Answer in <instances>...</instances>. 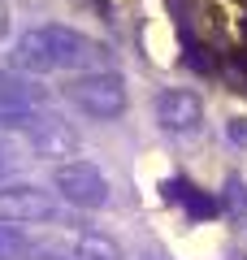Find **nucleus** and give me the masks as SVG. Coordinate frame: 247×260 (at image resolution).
Returning a JSON list of instances; mask_svg holds the SVG:
<instances>
[{"label":"nucleus","mask_w":247,"mask_h":260,"mask_svg":"<svg viewBox=\"0 0 247 260\" xmlns=\"http://www.w3.org/2000/svg\"><path fill=\"white\" fill-rule=\"evenodd\" d=\"M87 56H91L87 35H78V30L52 22V26H30V30H22V35L13 39L9 65H13V70H22V74H61V70L82 65Z\"/></svg>","instance_id":"1"},{"label":"nucleus","mask_w":247,"mask_h":260,"mask_svg":"<svg viewBox=\"0 0 247 260\" xmlns=\"http://www.w3.org/2000/svg\"><path fill=\"white\" fill-rule=\"evenodd\" d=\"M52 186L70 208H82V213L109 204V178L96 160H61L52 169Z\"/></svg>","instance_id":"2"},{"label":"nucleus","mask_w":247,"mask_h":260,"mask_svg":"<svg viewBox=\"0 0 247 260\" xmlns=\"http://www.w3.org/2000/svg\"><path fill=\"white\" fill-rule=\"evenodd\" d=\"M70 100L78 104L87 117L96 121H113L126 113V78L113 74V70H91V74H82L70 83Z\"/></svg>","instance_id":"3"},{"label":"nucleus","mask_w":247,"mask_h":260,"mask_svg":"<svg viewBox=\"0 0 247 260\" xmlns=\"http://www.w3.org/2000/svg\"><path fill=\"white\" fill-rule=\"evenodd\" d=\"M152 113H156V126L165 135H200L204 130V100L191 87H169V91H161L156 104H152Z\"/></svg>","instance_id":"4"},{"label":"nucleus","mask_w":247,"mask_h":260,"mask_svg":"<svg viewBox=\"0 0 247 260\" xmlns=\"http://www.w3.org/2000/svg\"><path fill=\"white\" fill-rule=\"evenodd\" d=\"M56 217V200L52 191L35 182H5L0 186V221L26 225V221H52Z\"/></svg>","instance_id":"5"},{"label":"nucleus","mask_w":247,"mask_h":260,"mask_svg":"<svg viewBox=\"0 0 247 260\" xmlns=\"http://www.w3.org/2000/svg\"><path fill=\"white\" fill-rule=\"evenodd\" d=\"M26 143H30V152L44 156V160H61V156H74V152H78V135H74L61 117H44V113L26 126Z\"/></svg>","instance_id":"6"},{"label":"nucleus","mask_w":247,"mask_h":260,"mask_svg":"<svg viewBox=\"0 0 247 260\" xmlns=\"http://www.w3.org/2000/svg\"><path fill=\"white\" fill-rule=\"evenodd\" d=\"M39 117V104L30 100V95H18V91H9V87H5V91H0V130H26L30 121Z\"/></svg>","instance_id":"7"},{"label":"nucleus","mask_w":247,"mask_h":260,"mask_svg":"<svg viewBox=\"0 0 247 260\" xmlns=\"http://www.w3.org/2000/svg\"><path fill=\"white\" fill-rule=\"evenodd\" d=\"M70 260H121L117 239H109L104 230H82L74 239V256Z\"/></svg>","instance_id":"8"},{"label":"nucleus","mask_w":247,"mask_h":260,"mask_svg":"<svg viewBox=\"0 0 247 260\" xmlns=\"http://www.w3.org/2000/svg\"><path fill=\"white\" fill-rule=\"evenodd\" d=\"M26 251H30L26 234H22L13 221H0V260H22Z\"/></svg>","instance_id":"9"},{"label":"nucleus","mask_w":247,"mask_h":260,"mask_svg":"<svg viewBox=\"0 0 247 260\" xmlns=\"http://www.w3.org/2000/svg\"><path fill=\"white\" fill-rule=\"evenodd\" d=\"M221 204H226V213L234 217V221H247V182H226V195H221Z\"/></svg>","instance_id":"10"},{"label":"nucleus","mask_w":247,"mask_h":260,"mask_svg":"<svg viewBox=\"0 0 247 260\" xmlns=\"http://www.w3.org/2000/svg\"><path fill=\"white\" fill-rule=\"evenodd\" d=\"M26 260H65V256H61V251H30Z\"/></svg>","instance_id":"11"},{"label":"nucleus","mask_w":247,"mask_h":260,"mask_svg":"<svg viewBox=\"0 0 247 260\" xmlns=\"http://www.w3.org/2000/svg\"><path fill=\"white\" fill-rule=\"evenodd\" d=\"M5 30H9V18H5V9H0V35H5Z\"/></svg>","instance_id":"12"}]
</instances>
